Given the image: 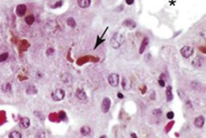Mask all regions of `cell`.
Here are the masks:
<instances>
[{
  "label": "cell",
  "instance_id": "cell-11",
  "mask_svg": "<svg viewBox=\"0 0 206 138\" xmlns=\"http://www.w3.org/2000/svg\"><path fill=\"white\" fill-rule=\"evenodd\" d=\"M202 64H203V61H202V58L199 56L195 57L194 60H193V62H191V65L194 66V68H200Z\"/></svg>",
  "mask_w": 206,
  "mask_h": 138
},
{
  "label": "cell",
  "instance_id": "cell-18",
  "mask_svg": "<svg viewBox=\"0 0 206 138\" xmlns=\"http://www.w3.org/2000/svg\"><path fill=\"white\" fill-rule=\"evenodd\" d=\"M26 93L27 94H36L37 93V90L34 85H29L27 89H26Z\"/></svg>",
  "mask_w": 206,
  "mask_h": 138
},
{
  "label": "cell",
  "instance_id": "cell-3",
  "mask_svg": "<svg viewBox=\"0 0 206 138\" xmlns=\"http://www.w3.org/2000/svg\"><path fill=\"white\" fill-rule=\"evenodd\" d=\"M180 53H181V55L185 58H189L193 55V53H194V48H193L191 46H184V47L180 49Z\"/></svg>",
  "mask_w": 206,
  "mask_h": 138
},
{
  "label": "cell",
  "instance_id": "cell-19",
  "mask_svg": "<svg viewBox=\"0 0 206 138\" xmlns=\"http://www.w3.org/2000/svg\"><path fill=\"white\" fill-rule=\"evenodd\" d=\"M34 22H35V17L33 15H29V16H27V17L25 18V23H26L27 25H33V24H34Z\"/></svg>",
  "mask_w": 206,
  "mask_h": 138
},
{
  "label": "cell",
  "instance_id": "cell-6",
  "mask_svg": "<svg viewBox=\"0 0 206 138\" xmlns=\"http://www.w3.org/2000/svg\"><path fill=\"white\" fill-rule=\"evenodd\" d=\"M26 6L25 5H19L17 6V8H16V15L18 16V17H23V16L26 14Z\"/></svg>",
  "mask_w": 206,
  "mask_h": 138
},
{
  "label": "cell",
  "instance_id": "cell-20",
  "mask_svg": "<svg viewBox=\"0 0 206 138\" xmlns=\"http://www.w3.org/2000/svg\"><path fill=\"white\" fill-rule=\"evenodd\" d=\"M9 137L10 138H20L22 137V134H20L19 131H11L9 134Z\"/></svg>",
  "mask_w": 206,
  "mask_h": 138
},
{
  "label": "cell",
  "instance_id": "cell-15",
  "mask_svg": "<svg viewBox=\"0 0 206 138\" xmlns=\"http://www.w3.org/2000/svg\"><path fill=\"white\" fill-rule=\"evenodd\" d=\"M20 125H22V127L24 128H28L29 127V125H31V120H29V118H22V120H20Z\"/></svg>",
  "mask_w": 206,
  "mask_h": 138
},
{
  "label": "cell",
  "instance_id": "cell-27",
  "mask_svg": "<svg viewBox=\"0 0 206 138\" xmlns=\"http://www.w3.org/2000/svg\"><path fill=\"white\" fill-rule=\"evenodd\" d=\"M174 116H175V114L172 111H170V112H168V114H167V118L168 119H172V118H174Z\"/></svg>",
  "mask_w": 206,
  "mask_h": 138
},
{
  "label": "cell",
  "instance_id": "cell-16",
  "mask_svg": "<svg viewBox=\"0 0 206 138\" xmlns=\"http://www.w3.org/2000/svg\"><path fill=\"white\" fill-rule=\"evenodd\" d=\"M166 93H167V101L170 102L171 100H172V89H171V85H168L167 86Z\"/></svg>",
  "mask_w": 206,
  "mask_h": 138
},
{
  "label": "cell",
  "instance_id": "cell-25",
  "mask_svg": "<svg viewBox=\"0 0 206 138\" xmlns=\"http://www.w3.org/2000/svg\"><path fill=\"white\" fill-rule=\"evenodd\" d=\"M52 54H54V48H52V47H50L47 51H46V55L47 56H51Z\"/></svg>",
  "mask_w": 206,
  "mask_h": 138
},
{
  "label": "cell",
  "instance_id": "cell-7",
  "mask_svg": "<svg viewBox=\"0 0 206 138\" xmlns=\"http://www.w3.org/2000/svg\"><path fill=\"white\" fill-rule=\"evenodd\" d=\"M204 122H205V119H204L203 116L197 117V118H195V120H194V125H195L196 128H202L204 126Z\"/></svg>",
  "mask_w": 206,
  "mask_h": 138
},
{
  "label": "cell",
  "instance_id": "cell-31",
  "mask_svg": "<svg viewBox=\"0 0 206 138\" xmlns=\"http://www.w3.org/2000/svg\"><path fill=\"white\" fill-rule=\"evenodd\" d=\"M117 95H118V98H119V99H122V98H123V94H122V93H118Z\"/></svg>",
  "mask_w": 206,
  "mask_h": 138
},
{
  "label": "cell",
  "instance_id": "cell-4",
  "mask_svg": "<svg viewBox=\"0 0 206 138\" xmlns=\"http://www.w3.org/2000/svg\"><path fill=\"white\" fill-rule=\"evenodd\" d=\"M118 82H119V75L118 74L112 73L108 76V83L112 86H117V85H118Z\"/></svg>",
  "mask_w": 206,
  "mask_h": 138
},
{
  "label": "cell",
  "instance_id": "cell-12",
  "mask_svg": "<svg viewBox=\"0 0 206 138\" xmlns=\"http://www.w3.org/2000/svg\"><path fill=\"white\" fill-rule=\"evenodd\" d=\"M61 80L64 82V83H70L72 81V75L69 74V73H65V74H62L61 76Z\"/></svg>",
  "mask_w": 206,
  "mask_h": 138
},
{
  "label": "cell",
  "instance_id": "cell-29",
  "mask_svg": "<svg viewBox=\"0 0 206 138\" xmlns=\"http://www.w3.org/2000/svg\"><path fill=\"white\" fill-rule=\"evenodd\" d=\"M62 3H63V1H61V0H60V1H58V2H56V5H54V6H53V8H59V7H61Z\"/></svg>",
  "mask_w": 206,
  "mask_h": 138
},
{
  "label": "cell",
  "instance_id": "cell-24",
  "mask_svg": "<svg viewBox=\"0 0 206 138\" xmlns=\"http://www.w3.org/2000/svg\"><path fill=\"white\" fill-rule=\"evenodd\" d=\"M2 90L5 91V92H10V90H11V84H10V83H6V84L3 85Z\"/></svg>",
  "mask_w": 206,
  "mask_h": 138
},
{
  "label": "cell",
  "instance_id": "cell-32",
  "mask_svg": "<svg viewBox=\"0 0 206 138\" xmlns=\"http://www.w3.org/2000/svg\"><path fill=\"white\" fill-rule=\"evenodd\" d=\"M131 137H133V138H136V135H135V134H131Z\"/></svg>",
  "mask_w": 206,
  "mask_h": 138
},
{
  "label": "cell",
  "instance_id": "cell-30",
  "mask_svg": "<svg viewBox=\"0 0 206 138\" xmlns=\"http://www.w3.org/2000/svg\"><path fill=\"white\" fill-rule=\"evenodd\" d=\"M133 2H134V0H126V3H127V5H133Z\"/></svg>",
  "mask_w": 206,
  "mask_h": 138
},
{
  "label": "cell",
  "instance_id": "cell-21",
  "mask_svg": "<svg viewBox=\"0 0 206 138\" xmlns=\"http://www.w3.org/2000/svg\"><path fill=\"white\" fill-rule=\"evenodd\" d=\"M66 23H68V25L70 27H75V20L72 17H69L68 20H66Z\"/></svg>",
  "mask_w": 206,
  "mask_h": 138
},
{
  "label": "cell",
  "instance_id": "cell-13",
  "mask_svg": "<svg viewBox=\"0 0 206 138\" xmlns=\"http://www.w3.org/2000/svg\"><path fill=\"white\" fill-rule=\"evenodd\" d=\"M122 86H123L124 90H130V88H131V82L127 78H124L123 81H122Z\"/></svg>",
  "mask_w": 206,
  "mask_h": 138
},
{
  "label": "cell",
  "instance_id": "cell-26",
  "mask_svg": "<svg viewBox=\"0 0 206 138\" xmlns=\"http://www.w3.org/2000/svg\"><path fill=\"white\" fill-rule=\"evenodd\" d=\"M152 114H153L154 116H160V115L162 114V111H161L160 109H154V110L152 111Z\"/></svg>",
  "mask_w": 206,
  "mask_h": 138
},
{
  "label": "cell",
  "instance_id": "cell-2",
  "mask_svg": "<svg viewBox=\"0 0 206 138\" xmlns=\"http://www.w3.org/2000/svg\"><path fill=\"white\" fill-rule=\"evenodd\" d=\"M64 97H65V92L62 89H56L55 91L52 92V99L54 101H61V100L64 99Z\"/></svg>",
  "mask_w": 206,
  "mask_h": 138
},
{
  "label": "cell",
  "instance_id": "cell-5",
  "mask_svg": "<svg viewBox=\"0 0 206 138\" xmlns=\"http://www.w3.org/2000/svg\"><path fill=\"white\" fill-rule=\"evenodd\" d=\"M109 109H111V99L105 98L102 102V111L104 114H106V112L109 111Z\"/></svg>",
  "mask_w": 206,
  "mask_h": 138
},
{
  "label": "cell",
  "instance_id": "cell-10",
  "mask_svg": "<svg viewBox=\"0 0 206 138\" xmlns=\"http://www.w3.org/2000/svg\"><path fill=\"white\" fill-rule=\"evenodd\" d=\"M91 3V0H78V6L80 8H88Z\"/></svg>",
  "mask_w": 206,
  "mask_h": 138
},
{
  "label": "cell",
  "instance_id": "cell-23",
  "mask_svg": "<svg viewBox=\"0 0 206 138\" xmlns=\"http://www.w3.org/2000/svg\"><path fill=\"white\" fill-rule=\"evenodd\" d=\"M8 56H9V54L8 53H2V54H0V62H5Z\"/></svg>",
  "mask_w": 206,
  "mask_h": 138
},
{
  "label": "cell",
  "instance_id": "cell-9",
  "mask_svg": "<svg viewBox=\"0 0 206 138\" xmlns=\"http://www.w3.org/2000/svg\"><path fill=\"white\" fill-rule=\"evenodd\" d=\"M123 25L125 27H128L130 29H134L136 27V23L135 22H133L132 19H125L124 22H123Z\"/></svg>",
  "mask_w": 206,
  "mask_h": 138
},
{
  "label": "cell",
  "instance_id": "cell-8",
  "mask_svg": "<svg viewBox=\"0 0 206 138\" xmlns=\"http://www.w3.org/2000/svg\"><path fill=\"white\" fill-rule=\"evenodd\" d=\"M77 98L79 100H81V101H86L87 100V94L83 89H78L77 90Z\"/></svg>",
  "mask_w": 206,
  "mask_h": 138
},
{
  "label": "cell",
  "instance_id": "cell-28",
  "mask_svg": "<svg viewBox=\"0 0 206 138\" xmlns=\"http://www.w3.org/2000/svg\"><path fill=\"white\" fill-rule=\"evenodd\" d=\"M159 85H160V86H165L166 85V82H165L163 79H160V80H159Z\"/></svg>",
  "mask_w": 206,
  "mask_h": 138
},
{
  "label": "cell",
  "instance_id": "cell-14",
  "mask_svg": "<svg viewBox=\"0 0 206 138\" xmlns=\"http://www.w3.org/2000/svg\"><path fill=\"white\" fill-rule=\"evenodd\" d=\"M80 132H81L82 136H89L90 132H91V129H90V127H88V126H83L80 129Z\"/></svg>",
  "mask_w": 206,
  "mask_h": 138
},
{
  "label": "cell",
  "instance_id": "cell-33",
  "mask_svg": "<svg viewBox=\"0 0 206 138\" xmlns=\"http://www.w3.org/2000/svg\"><path fill=\"white\" fill-rule=\"evenodd\" d=\"M122 9H123V6H121V7H119V8H118V9H117V11H121V10H122Z\"/></svg>",
  "mask_w": 206,
  "mask_h": 138
},
{
  "label": "cell",
  "instance_id": "cell-1",
  "mask_svg": "<svg viewBox=\"0 0 206 138\" xmlns=\"http://www.w3.org/2000/svg\"><path fill=\"white\" fill-rule=\"evenodd\" d=\"M125 42V36L124 34H122V33H115L114 35H113L112 37V39H111V45H112V47L113 48H119L122 45H123V43Z\"/></svg>",
  "mask_w": 206,
  "mask_h": 138
},
{
  "label": "cell",
  "instance_id": "cell-17",
  "mask_svg": "<svg viewBox=\"0 0 206 138\" xmlns=\"http://www.w3.org/2000/svg\"><path fill=\"white\" fill-rule=\"evenodd\" d=\"M148 44H149V38H148V37H145V38L143 39V42H142V44H141V47H140V53L141 54L144 52V49L146 48Z\"/></svg>",
  "mask_w": 206,
  "mask_h": 138
},
{
  "label": "cell",
  "instance_id": "cell-22",
  "mask_svg": "<svg viewBox=\"0 0 206 138\" xmlns=\"http://www.w3.org/2000/svg\"><path fill=\"white\" fill-rule=\"evenodd\" d=\"M59 118H60V120H64V121L68 120V118H66V115H65L64 111H60V112H59Z\"/></svg>",
  "mask_w": 206,
  "mask_h": 138
}]
</instances>
